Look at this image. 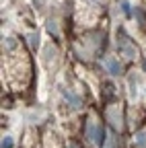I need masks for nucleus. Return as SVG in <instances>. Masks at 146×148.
<instances>
[{
	"label": "nucleus",
	"mask_w": 146,
	"mask_h": 148,
	"mask_svg": "<svg viewBox=\"0 0 146 148\" xmlns=\"http://www.w3.org/2000/svg\"><path fill=\"white\" fill-rule=\"evenodd\" d=\"M99 136H101V127L97 123H93V121H88L86 123V138L90 142H99Z\"/></svg>",
	"instance_id": "nucleus-1"
},
{
	"label": "nucleus",
	"mask_w": 146,
	"mask_h": 148,
	"mask_svg": "<svg viewBox=\"0 0 146 148\" xmlns=\"http://www.w3.org/2000/svg\"><path fill=\"white\" fill-rule=\"evenodd\" d=\"M136 146H146V134H138L136 136Z\"/></svg>",
	"instance_id": "nucleus-2"
},
{
	"label": "nucleus",
	"mask_w": 146,
	"mask_h": 148,
	"mask_svg": "<svg viewBox=\"0 0 146 148\" xmlns=\"http://www.w3.org/2000/svg\"><path fill=\"white\" fill-rule=\"evenodd\" d=\"M109 70H111L113 74H117V72H119V66H117V62H113V60L109 62Z\"/></svg>",
	"instance_id": "nucleus-3"
},
{
	"label": "nucleus",
	"mask_w": 146,
	"mask_h": 148,
	"mask_svg": "<svg viewBox=\"0 0 146 148\" xmlns=\"http://www.w3.org/2000/svg\"><path fill=\"white\" fill-rule=\"evenodd\" d=\"M2 148H12V140L10 138H4L2 140Z\"/></svg>",
	"instance_id": "nucleus-4"
},
{
	"label": "nucleus",
	"mask_w": 146,
	"mask_h": 148,
	"mask_svg": "<svg viewBox=\"0 0 146 148\" xmlns=\"http://www.w3.org/2000/svg\"><path fill=\"white\" fill-rule=\"evenodd\" d=\"M68 148H78V146H76V144H74V142H72V144H70V146H68Z\"/></svg>",
	"instance_id": "nucleus-5"
}]
</instances>
